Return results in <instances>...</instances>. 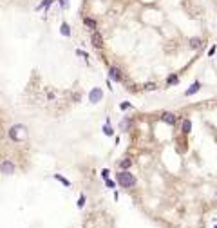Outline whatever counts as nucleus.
Masks as SVG:
<instances>
[{"label":"nucleus","instance_id":"nucleus-1","mask_svg":"<svg viewBox=\"0 0 217 228\" xmlns=\"http://www.w3.org/2000/svg\"><path fill=\"white\" fill-rule=\"evenodd\" d=\"M116 179H118V183L123 187V188H130V187H134V185L138 183L136 176H134V174H130L129 170H121L118 176H116Z\"/></svg>","mask_w":217,"mask_h":228},{"label":"nucleus","instance_id":"nucleus-2","mask_svg":"<svg viewBox=\"0 0 217 228\" xmlns=\"http://www.w3.org/2000/svg\"><path fill=\"white\" fill-rule=\"evenodd\" d=\"M9 138L13 139V141H22L24 138H25V127L24 125H15L11 131H9Z\"/></svg>","mask_w":217,"mask_h":228},{"label":"nucleus","instance_id":"nucleus-3","mask_svg":"<svg viewBox=\"0 0 217 228\" xmlns=\"http://www.w3.org/2000/svg\"><path fill=\"white\" fill-rule=\"evenodd\" d=\"M91 44H92L96 49H101V47H103V36H101L99 31H92V35H91Z\"/></svg>","mask_w":217,"mask_h":228},{"label":"nucleus","instance_id":"nucleus-4","mask_svg":"<svg viewBox=\"0 0 217 228\" xmlns=\"http://www.w3.org/2000/svg\"><path fill=\"white\" fill-rule=\"evenodd\" d=\"M109 78H112L114 82H123V74H121V71H119L116 65L109 67Z\"/></svg>","mask_w":217,"mask_h":228},{"label":"nucleus","instance_id":"nucleus-5","mask_svg":"<svg viewBox=\"0 0 217 228\" xmlns=\"http://www.w3.org/2000/svg\"><path fill=\"white\" fill-rule=\"evenodd\" d=\"M0 172H2V174H13V172H15V163L9 161V159L4 161V163L0 165Z\"/></svg>","mask_w":217,"mask_h":228},{"label":"nucleus","instance_id":"nucleus-6","mask_svg":"<svg viewBox=\"0 0 217 228\" xmlns=\"http://www.w3.org/2000/svg\"><path fill=\"white\" fill-rule=\"evenodd\" d=\"M101 98H103V93H101V89H92L91 93H89V100L92 101V103H98V101H101Z\"/></svg>","mask_w":217,"mask_h":228},{"label":"nucleus","instance_id":"nucleus-7","mask_svg":"<svg viewBox=\"0 0 217 228\" xmlns=\"http://www.w3.org/2000/svg\"><path fill=\"white\" fill-rule=\"evenodd\" d=\"M83 25H85V27H89V29H92V31H96L98 22H96L94 18H91V17H85V18H83Z\"/></svg>","mask_w":217,"mask_h":228},{"label":"nucleus","instance_id":"nucleus-8","mask_svg":"<svg viewBox=\"0 0 217 228\" xmlns=\"http://www.w3.org/2000/svg\"><path fill=\"white\" fill-rule=\"evenodd\" d=\"M161 120L166 123V125H174L176 123V114H172V112H165L163 116H161Z\"/></svg>","mask_w":217,"mask_h":228},{"label":"nucleus","instance_id":"nucleus-9","mask_svg":"<svg viewBox=\"0 0 217 228\" xmlns=\"http://www.w3.org/2000/svg\"><path fill=\"white\" fill-rule=\"evenodd\" d=\"M199 89H201V85L196 82V83H192V85H190V89H188V91H185V96H192L194 93H197Z\"/></svg>","mask_w":217,"mask_h":228},{"label":"nucleus","instance_id":"nucleus-10","mask_svg":"<svg viewBox=\"0 0 217 228\" xmlns=\"http://www.w3.org/2000/svg\"><path fill=\"white\" fill-rule=\"evenodd\" d=\"M51 4H53V0H42L38 6H36V11H40V9H45V11H47V9L51 7Z\"/></svg>","mask_w":217,"mask_h":228},{"label":"nucleus","instance_id":"nucleus-11","mask_svg":"<svg viewBox=\"0 0 217 228\" xmlns=\"http://www.w3.org/2000/svg\"><path fill=\"white\" fill-rule=\"evenodd\" d=\"M60 33H62L63 36H71V27H69V24L63 22V24L60 25Z\"/></svg>","mask_w":217,"mask_h":228},{"label":"nucleus","instance_id":"nucleus-12","mask_svg":"<svg viewBox=\"0 0 217 228\" xmlns=\"http://www.w3.org/2000/svg\"><path fill=\"white\" fill-rule=\"evenodd\" d=\"M132 167V161L130 159H123V161H119V169L121 170H129Z\"/></svg>","mask_w":217,"mask_h":228},{"label":"nucleus","instance_id":"nucleus-13","mask_svg":"<svg viewBox=\"0 0 217 228\" xmlns=\"http://www.w3.org/2000/svg\"><path fill=\"white\" fill-rule=\"evenodd\" d=\"M190 131H192V121L190 120H185L183 121V134H188Z\"/></svg>","mask_w":217,"mask_h":228},{"label":"nucleus","instance_id":"nucleus-14","mask_svg":"<svg viewBox=\"0 0 217 228\" xmlns=\"http://www.w3.org/2000/svg\"><path fill=\"white\" fill-rule=\"evenodd\" d=\"M54 179H58L60 183H63L65 187H71V181H69V179H65V177H63V176H60V174H54Z\"/></svg>","mask_w":217,"mask_h":228},{"label":"nucleus","instance_id":"nucleus-15","mask_svg":"<svg viewBox=\"0 0 217 228\" xmlns=\"http://www.w3.org/2000/svg\"><path fill=\"white\" fill-rule=\"evenodd\" d=\"M201 44H203V42H201V38H190V47H194V49H196V47H201Z\"/></svg>","mask_w":217,"mask_h":228},{"label":"nucleus","instance_id":"nucleus-16","mask_svg":"<svg viewBox=\"0 0 217 228\" xmlns=\"http://www.w3.org/2000/svg\"><path fill=\"white\" fill-rule=\"evenodd\" d=\"M174 83H178V74H172L166 78V85H174Z\"/></svg>","mask_w":217,"mask_h":228},{"label":"nucleus","instance_id":"nucleus-17","mask_svg":"<svg viewBox=\"0 0 217 228\" xmlns=\"http://www.w3.org/2000/svg\"><path fill=\"white\" fill-rule=\"evenodd\" d=\"M119 127H121L123 131H127V129L130 127V120H121V123H119Z\"/></svg>","mask_w":217,"mask_h":228},{"label":"nucleus","instance_id":"nucleus-18","mask_svg":"<svg viewBox=\"0 0 217 228\" xmlns=\"http://www.w3.org/2000/svg\"><path fill=\"white\" fill-rule=\"evenodd\" d=\"M103 132L107 134V136H112V134H114V131L110 129V125H105V127H103Z\"/></svg>","mask_w":217,"mask_h":228},{"label":"nucleus","instance_id":"nucleus-19","mask_svg":"<svg viewBox=\"0 0 217 228\" xmlns=\"http://www.w3.org/2000/svg\"><path fill=\"white\" fill-rule=\"evenodd\" d=\"M83 205H85V196H80V199H78V207L81 208Z\"/></svg>","mask_w":217,"mask_h":228},{"label":"nucleus","instance_id":"nucleus-20","mask_svg":"<svg viewBox=\"0 0 217 228\" xmlns=\"http://www.w3.org/2000/svg\"><path fill=\"white\" fill-rule=\"evenodd\" d=\"M145 89H148V91L152 89V91H154V89H156V83H147V85H145Z\"/></svg>","mask_w":217,"mask_h":228},{"label":"nucleus","instance_id":"nucleus-21","mask_svg":"<svg viewBox=\"0 0 217 228\" xmlns=\"http://www.w3.org/2000/svg\"><path fill=\"white\" fill-rule=\"evenodd\" d=\"M119 109H121V111H125V109H130V103H121V105H119Z\"/></svg>","mask_w":217,"mask_h":228},{"label":"nucleus","instance_id":"nucleus-22","mask_svg":"<svg viewBox=\"0 0 217 228\" xmlns=\"http://www.w3.org/2000/svg\"><path fill=\"white\" fill-rule=\"evenodd\" d=\"M105 183H107V187H109V188H114V181H110V179H105Z\"/></svg>","mask_w":217,"mask_h":228},{"label":"nucleus","instance_id":"nucleus-23","mask_svg":"<svg viewBox=\"0 0 217 228\" xmlns=\"http://www.w3.org/2000/svg\"><path fill=\"white\" fill-rule=\"evenodd\" d=\"M109 174H110V172L107 170V169H105V170L101 172V176H103V179H109Z\"/></svg>","mask_w":217,"mask_h":228},{"label":"nucleus","instance_id":"nucleus-24","mask_svg":"<svg viewBox=\"0 0 217 228\" xmlns=\"http://www.w3.org/2000/svg\"><path fill=\"white\" fill-rule=\"evenodd\" d=\"M60 4H62V7H65L67 6V0H60Z\"/></svg>","mask_w":217,"mask_h":228}]
</instances>
